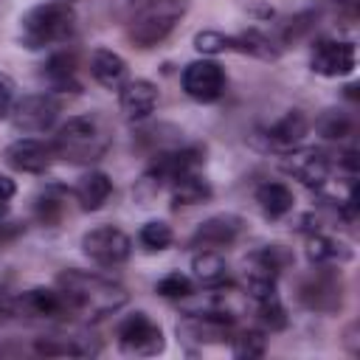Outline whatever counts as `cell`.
I'll return each mask as SVG.
<instances>
[{"mask_svg": "<svg viewBox=\"0 0 360 360\" xmlns=\"http://www.w3.org/2000/svg\"><path fill=\"white\" fill-rule=\"evenodd\" d=\"M42 76L51 84V90H59V93H79L82 90V84L76 79V56L68 53V51L51 53L48 62H45Z\"/></svg>", "mask_w": 360, "mask_h": 360, "instance_id": "23", "label": "cell"}, {"mask_svg": "<svg viewBox=\"0 0 360 360\" xmlns=\"http://www.w3.org/2000/svg\"><path fill=\"white\" fill-rule=\"evenodd\" d=\"M34 352L37 354H45V357H62V354H70V357H93V354L101 352V340L96 335H87V332L48 335V338H37Z\"/></svg>", "mask_w": 360, "mask_h": 360, "instance_id": "19", "label": "cell"}, {"mask_svg": "<svg viewBox=\"0 0 360 360\" xmlns=\"http://www.w3.org/2000/svg\"><path fill=\"white\" fill-rule=\"evenodd\" d=\"M256 315H259V323H262L264 329H270V332H278V329L287 326V312H284L278 295L256 301Z\"/></svg>", "mask_w": 360, "mask_h": 360, "instance_id": "33", "label": "cell"}, {"mask_svg": "<svg viewBox=\"0 0 360 360\" xmlns=\"http://www.w3.org/2000/svg\"><path fill=\"white\" fill-rule=\"evenodd\" d=\"M354 326H357V323H352V326L346 329V343H349V352H352V354H357V343H354V340H357V338H354Z\"/></svg>", "mask_w": 360, "mask_h": 360, "instance_id": "39", "label": "cell"}, {"mask_svg": "<svg viewBox=\"0 0 360 360\" xmlns=\"http://www.w3.org/2000/svg\"><path fill=\"white\" fill-rule=\"evenodd\" d=\"M298 301L312 312H338L343 304V281L335 267H318L301 284Z\"/></svg>", "mask_w": 360, "mask_h": 360, "instance_id": "8", "label": "cell"}, {"mask_svg": "<svg viewBox=\"0 0 360 360\" xmlns=\"http://www.w3.org/2000/svg\"><path fill=\"white\" fill-rule=\"evenodd\" d=\"M307 132H309L307 115H304L301 110H290V112H284L276 124H270V127L262 132V141H264V146H267L270 152L287 155V152H292V149H298V146L304 143Z\"/></svg>", "mask_w": 360, "mask_h": 360, "instance_id": "16", "label": "cell"}, {"mask_svg": "<svg viewBox=\"0 0 360 360\" xmlns=\"http://www.w3.org/2000/svg\"><path fill=\"white\" fill-rule=\"evenodd\" d=\"M158 84L149 79H127V84L118 90V107L129 121L149 118L158 107Z\"/></svg>", "mask_w": 360, "mask_h": 360, "instance_id": "18", "label": "cell"}, {"mask_svg": "<svg viewBox=\"0 0 360 360\" xmlns=\"http://www.w3.org/2000/svg\"><path fill=\"white\" fill-rule=\"evenodd\" d=\"M76 31V11L65 0H51L42 6H34L20 17V45L28 51L51 48L65 42Z\"/></svg>", "mask_w": 360, "mask_h": 360, "instance_id": "3", "label": "cell"}, {"mask_svg": "<svg viewBox=\"0 0 360 360\" xmlns=\"http://www.w3.org/2000/svg\"><path fill=\"white\" fill-rule=\"evenodd\" d=\"M17 318V295L8 292L6 287H0V326L11 323Z\"/></svg>", "mask_w": 360, "mask_h": 360, "instance_id": "36", "label": "cell"}, {"mask_svg": "<svg viewBox=\"0 0 360 360\" xmlns=\"http://www.w3.org/2000/svg\"><path fill=\"white\" fill-rule=\"evenodd\" d=\"M112 143V132L98 112L68 118L53 135V155L73 166H90L104 158Z\"/></svg>", "mask_w": 360, "mask_h": 360, "instance_id": "2", "label": "cell"}, {"mask_svg": "<svg viewBox=\"0 0 360 360\" xmlns=\"http://www.w3.org/2000/svg\"><path fill=\"white\" fill-rule=\"evenodd\" d=\"M65 3H70V0H65Z\"/></svg>", "mask_w": 360, "mask_h": 360, "instance_id": "40", "label": "cell"}, {"mask_svg": "<svg viewBox=\"0 0 360 360\" xmlns=\"http://www.w3.org/2000/svg\"><path fill=\"white\" fill-rule=\"evenodd\" d=\"M65 211H68V191L62 186H56V183L45 186L34 200V217H37L39 225L53 228L65 217Z\"/></svg>", "mask_w": 360, "mask_h": 360, "instance_id": "26", "label": "cell"}, {"mask_svg": "<svg viewBox=\"0 0 360 360\" xmlns=\"http://www.w3.org/2000/svg\"><path fill=\"white\" fill-rule=\"evenodd\" d=\"M68 301L59 290L51 287H31L17 295V318L25 321H59L68 318Z\"/></svg>", "mask_w": 360, "mask_h": 360, "instance_id": "15", "label": "cell"}, {"mask_svg": "<svg viewBox=\"0 0 360 360\" xmlns=\"http://www.w3.org/2000/svg\"><path fill=\"white\" fill-rule=\"evenodd\" d=\"M25 233V225L22 222H0V248H6V245H11L14 239H20Z\"/></svg>", "mask_w": 360, "mask_h": 360, "instance_id": "37", "label": "cell"}, {"mask_svg": "<svg viewBox=\"0 0 360 360\" xmlns=\"http://www.w3.org/2000/svg\"><path fill=\"white\" fill-rule=\"evenodd\" d=\"M6 163L22 174H42L53 163V146L39 138H17L6 146Z\"/></svg>", "mask_w": 360, "mask_h": 360, "instance_id": "17", "label": "cell"}, {"mask_svg": "<svg viewBox=\"0 0 360 360\" xmlns=\"http://www.w3.org/2000/svg\"><path fill=\"white\" fill-rule=\"evenodd\" d=\"M292 264V253L284 245H264L245 259V292L253 301L273 298L284 267Z\"/></svg>", "mask_w": 360, "mask_h": 360, "instance_id": "5", "label": "cell"}, {"mask_svg": "<svg viewBox=\"0 0 360 360\" xmlns=\"http://www.w3.org/2000/svg\"><path fill=\"white\" fill-rule=\"evenodd\" d=\"M267 352V338L262 329H242L231 335V354L239 360H253Z\"/></svg>", "mask_w": 360, "mask_h": 360, "instance_id": "30", "label": "cell"}, {"mask_svg": "<svg viewBox=\"0 0 360 360\" xmlns=\"http://www.w3.org/2000/svg\"><path fill=\"white\" fill-rule=\"evenodd\" d=\"M357 65V48L349 39H318L309 53V68L318 76L340 79L349 76Z\"/></svg>", "mask_w": 360, "mask_h": 360, "instance_id": "9", "label": "cell"}, {"mask_svg": "<svg viewBox=\"0 0 360 360\" xmlns=\"http://www.w3.org/2000/svg\"><path fill=\"white\" fill-rule=\"evenodd\" d=\"M233 335V321L202 315V312H186L177 321V338L186 346H208V343H225Z\"/></svg>", "mask_w": 360, "mask_h": 360, "instance_id": "13", "label": "cell"}, {"mask_svg": "<svg viewBox=\"0 0 360 360\" xmlns=\"http://www.w3.org/2000/svg\"><path fill=\"white\" fill-rule=\"evenodd\" d=\"M315 129L321 138L326 141H343L354 132V121L349 112L343 110H323L318 118H315Z\"/></svg>", "mask_w": 360, "mask_h": 360, "instance_id": "29", "label": "cell"}, {"mask_svg": "<svg viewBox=\"0 0 360 360\" xmlns=\"http://www.w3.org/2000/svg\"><path fill=\"white\" fill-rule=\"evenodd\" d=\"M191 276L197 284H202L205 290L208 287H222L228 284V264L225 259L217 253V250H197L194 259H191Z\"/></svg>", "mask_w": 360, "mask_h": 360, "instance_id": "24", "label": "cell"}, {"mask_svg": "<svg viewBox=\"0 0 360 360\" xmlns=\"http://www.w3.org/2000/svg\"><path fill=\"white\" fill-rule=\"evenodd\" d=\"M115 338H118V349L124 354H132V357H155V354H160L166 349L163 329L141 309L127 315L118 323Z\"/></svg>", "mask_w": 360, "mask_h": 360, "instance_id": "6", "label": "cell"}, {"mask_svg": "<svg viewBox=\"0 0 360 360\" xmlns=\"http://www.w3.org/2000/svg\"><path fill=\"white\" fill-rule=\"evenodd\" d=\"M233 51L239 53H248V56H256V59H278V42L270 39L264 31L259 28H248L242 34H233Z\"/></svg>", "mask_w": 360, "mask_h": 360, "instance_id": "28", "label": "cell"}, {"mask_svg": "<svg viewBox=\"0 0 360 360\" xmlns=\"http://www.w3.org/2000/svg\"><path fill=\"white\" fill-rule=\"evenodd\" d=\"M17 104V82L0 70V121L11 118V110Z\"/></svg>", "mask_w": 360, "mask_h": 360, "instance_id": "35", "label": "cell"}, {"mask_svg": "<svg viewBox=\"0 0 360 360\" xmlns=\"http://www.w3.org/2000/svg\"><path fill=\"white\" fill-rule=\"evenodd\" d=\"M284 172L292 174L301 186L321 191V188L329 183L332 160H329V155H326L323 149H315V146H298V149H292V152L284 155Z\"/></svg>", "mask_w": 360, "mask_h": 360, "instance_id": "11", "label": "cell"}, {"mask_svg": "<svg viewBox=\"0 0 360 360\" xmlns=\"http://www.w3.org/2000/svg\"><path fill=\"white\" fill-rule=\"evenodd\" d=\"M82 253L101 267H118L129 259L132 239L115 225H98L82 236Z\"/></svg>", "mask_w": 360, "mask_h": 360, "instance_id": "7", "label": "cell"}, {"mask_svg": "<svg viewBox=\"0 0 360 360\" xmlns=\"http://www.w3.org/2000/svg\"><path fill=\"white\" fill-rule=\"evenodd\" d=\"M245 231V219L236 214H214L208 219H202L197 225V231L191 233L188 245L197 250H219L233 245Z\"/></svg>", "mask_w": 360, "mask_h": 360, "instance_id": "14", "label": "cell"}, {"mask_svg": "<svg viewBox=\"0 0 360 360\" xmlns=\"http://www.w3.org/2000/svg\"><path fill=\"white\" fill-rule=\"evenodd\" d=\"M56 284L68 301V309L73 315L87 318V321H98L104 315H112L129 301V292L118 281L87 273V270H76V267L59 273Z\"/></svg>", "mask_w": 360, "mask_h": 360, "instance_id": "1", "label": "cell"}, {"mask_svg": "<svg viewBox=\"0 0 360 360\" xmlns=\"http://www.w3.org/2000/svg\"><path fill=\"white\" fill-rule=\"evenodd\" d=\"M188 11V0H146L127 25V37L135 48L160 45Z\"/></svg>", "mask_w": 360, "mask_h": 360, "instance_id": "4", "label": "cell"}, {"mask_svg": "<svg viewBox=\"0 0 360 360\" xmlns=\"http://www.w3.org/2000/svg\"><path fill=\"white\" fill-rule=\"evenodd\" d=\"M138 242L143 245V250L155 253V250H166L174 242V231L169 222L163 219H149L141 231H138Z\"/></svg>", "mask_w": 360, "mask_h": 360, "instance_id": "31", "label": "cell"}, {"mask_svg": "<svg viewBox=\"0 0 360 360\" xmlns=\"http://www.w3.org/2000/svg\"><path fill=\"white\" fill-rule=\"evenodd\" d=\"M90 76L104 87V90H121L129 79L127 59L118 56L110 48H96L90 53Z\"/></svg>", "mask_w": 360, "mask_h": 360, "instance_id": "20", "label": "cell"}, {"mask_svg": "<svg viewBox=\"0 0 360 360\" xmlns=\"http://www.w3.org/2000/svg\"><path fill=\"white\" fill-rule=\"evenodd\" d=\"M256 202H259V208L264 211V217H270V219H278V217H284V214H290L292 211V202H295V197H292V191L284 186V183H262L259 188H256Z\"/></svg>", "mask_w": 360, "mask_h": 360, "instance_id": "27", "label": "cell"}, {"mask_svg": "<svg viewBox=\"0 0 360 360\" xmlns=\"http://www.w3.org/2000/svg\"><path fill=\"white\" fill-rule=\"evenodd\" d=\"M110 194H112V180H110V174H104L98 169L82 174L73 186V197L84 211H98L110 200Z\"/></svg>", "mask_w": 360, "mask_h": 360, "instance_id": "22", "label": "cell"}, {"mask_svg": "<svg viewBox=\"0 0 360 360\" xmlns=\"http://www.w3.org/2000/svg\"><path fill=\"white\" fill-rule=\"evenodd\" d=\"M169 191H172V202L174 208L180 205H200V202H208L211 200V186L205 177H200L197 172H186L180 174L177 180L169 183Z\"/></svg>", "mask_w": 360, "mask_h": 360, "instance_id": "25", "label": "cell"}, {"mask_svg": "<svg viewBox=\"0 0 360 360\" xmlns=\"http://www.w3.org/2000/svg\"><path fill=\"white\" fill-rule=\"evenodd\" d=\"M307 259L315 267H335V264H346L352 259V250L340 239L312 231V233H307Z\"/></svg>", "mask_w": 360, "mask_h": 360, "instance_id": "21", "label": "cell"}, {"mask_svg": "<svg viewBox=\"0 0 360 360\" xmlns=\"http://www.w3.org/2000/svg\"><path fill=\"white\" fill-rule=\"evenodd\" d=\"M155 292H158L160 298H169V301H186V298L194 295V284H191V278L183 276V273H169V276H163V278L155 284Z\"/></svg>", "mask_w": 360, "mask_h": 360, "instance_id": "32", "label": "cell"}, {"mask_svg": "<svg viewBox=\"0 0 360 360\" xmlns=\"http://www.w3.org/2000/svg\"><path fill=\"white\" fill-rule=\"evenodd\" d=\"M194 48L205 56H217V53L233 51V39L231 34H222V31H200L194 34Z\"/></svg>", "mask_w": 360, "mask_h": 360, "instance_id": "34", "label": "cell"}, {"mask_svg": "<svg viewBox=\"0 0 360 360\" xmlns=\"http://www.w3.org/2000/svg\"><path fill=\"white\" fill-rule=\"evenodd\" d=\"M56 118H59V101L51 93L25 96L11 110V124L22 135H39V132L51 129Z\"/></svg>", "mask_w": 360, "mask_h": 360, "instance_id": "10", "label": "cell"}, {"mask_svg": "<svg viewBox=\"0 0 360 360\" xmlns=\"http://www.w3.org/2000/svg\"><path fill=\"white\" fill-rule=\"evenodd\" d=\"M183 90L194 101H217L225 93V70L214 59H197L183 68Z\"/></svg>", "mask_w": 360, "mask_h": 360, "instance_id": "12", "label": "cell"}, {"mask_svg": "<svg viewBox=\"0 0 360 360\" xmlns=\"http://www.w3.org/2000/svg\"><path fill=\"white\" fill-rule=\"evenodd\" d=\"M14 191H17V186H14V180L8 177V174H3L0 172V208L14 197Z\"/></svg>", "mask_w": 360, "mask_h": 360, "instance_id": "38", "label": "cell"}]
</instances>
